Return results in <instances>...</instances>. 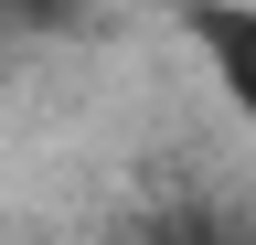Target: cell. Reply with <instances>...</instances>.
<instances>
[{
	"label": "cell",
	"mask_w": 256,
	"mask_h": 245,
	"mask_svg": "<svg viewBox=\"0 0 256 245\" xmlns=\"http://www.w3.org/2000/svg\"><path fill=\"white\" fill-rule=\"evenodd\" d=\"M192 43H203L224 107L256 128V0H203V11H192Z\"/></svg>",
	"instance_id": "cell-1"
},
{
	"label": "cell",
	"mask_w": 256,
	"mask_h": 245,
	"mask_svg": "<svg viewBox=\"0 0 256 245\" xmlns=\"http://www.w3.org/2000/svg\"><path fill=\"white\" fill-rule=\"evenodd\" d=\"M0 11H64V0H0Z\"/></svg>",
	"instance_id": "cell-2"
}]
</instances>
